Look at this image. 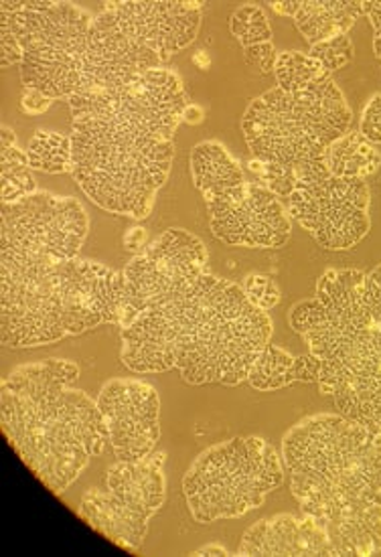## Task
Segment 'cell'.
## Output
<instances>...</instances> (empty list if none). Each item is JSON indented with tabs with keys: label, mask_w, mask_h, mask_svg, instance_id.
I'll return each instance as SVG.
<instances>
[{
	"label": "cell",
	"mask_w": 381,
	"mask_h": 557,
	"mask_svg": "<svg viewBox=\"0 0 381 557\" xmlns=\"http://www.w3.org/2000/svg\"><path fill=\"white\" fill-rule=\"evenodd\" d=\"M89 221L72 197L33 193L2 203L0 326L9 349L120 323L124 272L79 260Z\"/></svg>",
	"instance_id": "6da1fadb"
},
{
	"label": "cell",
	"mask_w": 381,
	"mask_h": 557,
	"mask_svg": "<svg viewBox=\"0 0 381 557\" xmlns=\"http://www.w3.org/2000/svg\"><path fill=\"white\" fill-rule=\"evenodd\" d=\"M72 175L98 207L147 220L171 171L187 103L181 77L152 70L124 86L75 94Z\"/></svg>",
	"instance_id": "7a4b0ae2"
},
{
	"label": "cell",
	"mask_w": 381,
	"mask_h": 557,
	"mask_svg": "<svg viewBox=\"0 0 381 557\" xmlns=\"http://www.w3.org/2000/svg\"><path fill=\"white\" fill-rule=\"evenodd\" d=\"M272 321L242 286L209 272L179 284L122 329V363L134 373L171 367L190 385L248 380Z\"/></svg>",
	"instance_id": "3957f363"
},
{
	"label": "cell",
	"mask_w": 381,
	"mask_h": 557,
	"mask_svg": "<svg viewBox=\"0 0 381 557\" xmlns=\"http://www.w3.org/2000/svg\"><path fill=\"white\" fill-rule=\"evenodd\" d=\"M300 511L327 533L333 556L381 552V444L341 413H317L282 441Z\"/></svg>",
	"instance_id": "277c9868"
},
{
	"label": "cell",
	"mask_w": 381,
	"mask_h": 557,
	"mask_svg": "<svg viewBox=\"0 0 381 557\" xmlns=\"http://www.w3.org/2000/svg\"><path fill=\"white\" fill-rule=\"evenodd\" d=\"M77 377L72 361L47 359L19 367L0 389L7 441L56 495L67 491L110 442L98 404L75 389Z\"/></svg>",
	"instance_id": "5b68a950"
},
{
	"label": "cell",
	"mask_w": 381,
	"mask_h": 557,
	"mask_svg": "<svg viewBox=\"0 0 381 557\" xmlns=\"http://www.w3.org/2000/svg\"><path fill=\"white\" fill-rule=\"evenodd\" d=\"M366 278L359 270H327L315 298L294 305L291 326L321 361V394L381 444V326Z\"/></svg>",
	"instance_id": "8992f818"
},
{
	"label": "cell",
	"mask_w": 381,
	"mask_h": 557,
	"mask_svg": "<svg viewBox=\"0 0 381 557\" xmlns=\"http://www.w3.org/2000/svg\"><path fill=\"white\" fill-rule=\"evenodd\" d=\"M353 112L333 79L300 91L274 88L249 103L242 128L258 183L288 199L298 183L331 173L327 152L349 133Z\"/></svg>",
	"instance_id": "52a82bcc"
},
{
	"label": "cell",
	"mask_w": 381,
	"mask_h": 557,
	"mask_svg": "<svg viewBox=\"0 0 381 557\" xmlns=\"http://www.w3.org/2000/svg\"><path fill=\"white\" fill-rule=\"evenodd\" d=\"M0 21H7L23 49V86L47 98H72L82 86L94 16L72 2L4 0Z\"/></svg>",
	"instance_id": "ba28073f"
},
{
	"label": "cell",
	"mask_w": 381,
	"mask_h": 557,
	"mask_svg": "<svg viewBox=\"0 0 381 557\" xmlns=\"http://www.w3.org/2000/svg\"><path fill=\"white\" fill-rule=\"evenodd\" d=\"M284 483L279 453L256 436L232 438L207 448L183 476L190 515L207 525L258 509Z\"/></svg>",
	"instance_id": "9c48e42d"
},
{
	"label": "cell",
	"mask_w": 381,
	"mask_h": 557,
	"mask_svg": "<svg viewBox=\"0 0 381 557\" xmlns=\"http://www.w3.org/2000/svg\"><path fill=\"white\" fill-rule=\"evenodd\" d=\"M371 195L366 181L327 175L298 183L284 201L286 211L298 221L324 250L355 248L371 227Z\"/></svg>",
	"instance_id": "30bf717a"
},
{
	"label": "cell",
	"mask_w": 381,
	"mask_h": 557,
	"mask_svg": "<svg viewBox=\"0 0 381 557\" xmlns=\"http://www.w3.org/2000/svg\"><path fill=\"white\" fill-rule=\"evenodd\" d=\"M206 272L204 242L185 230H167L124 268V302L118 324L126 329L164 294Z\"/></svg>",
	"instance_id": "8fae6325"
},
{
	"label": "cell",
	"mask_w": 381,
	"mask_h": 557,
	"mask_svg": "<svg viewBox=\"0 0 381 557\" xmlns=\"http://www.w3.org/2000/svg\"><path fill=\"white\" fill-rule=\"evenodd\" d=\"M213 235L228 246L282 248L293 221L279 195L262 183H244L235 189L207 199Z\"/></svg>",
	"instance_id": "7c38bea8"
},
{
	"label": "cell",
	"mask_w": 381,
	"mask_h": 557,
	"mask_svg": "<svg viewBox=\"0 0 381 557\" xmlns=\"http://www.w3.org/2000/svg\"><path fill=\"white\" fill-rule=\"evenodd\" d=\"M96 404L118 460L136 462L155 450L161 438V399L152 385L140 380H112L103 383Z\"/></svg>",
	"instance_id": "4fadbf2b"
},
{
	"label": "cell",
	"mask_w": 381,
	"mask_h": 557,
	"mask_svg": "<svg viewBox=\"0 0 381 557\" xmlns=\"http://www.w3.org/2000/svg\"><path fill=\"white\" fill-rule=\"evenodd\" d=\"M162 63L164 61L157 53L143 47L122 27L110 9H103L91 21L88 53L77 94L124 86L138 75L161 70Z\"/></svg>",
	"instance_id": "5bb4252c"
},
{
	"label": "cell",
	"mask_w": 381,
	"mask_h": 557,
	"mask_svg": "<svg viewBox=\"0 0 381 557\" xmlns=\"http://www.w3.org/2000/svg\"><path fill=\"white\" fill-rule=\"evenodd\" d=\"M122 27L162 61L193 44L204 18V2L122 0L106 2Z\"/></svg>",
	"instance_id": "9a60e30c"
},
{
	"label": "cell",
	"mask_w": 381,
	"mask_h": 557,
	"mask_svg": "<svg viewBox=\"0 0 381 557\" xmlns=\"http://www.w3.org/2000/svg\"><path fill=\"white\" fill-rule=\"evenodd\" d=\"M79 517L110 542L136 554L147 537V515L133 509L112 491H89L79 503Z\"/></svg>",
	"instance_id": "2e32d148"
},
{
	"label": "cell",
	"mask_w": 381,
	"mask_h": 557,
	"mask_svg": "<svg viewBox=\"0 0 381 557\" xmlns=\"http://www.w3.org/2000/svg\"><path fill=\"white\" fill-rule=\"evenodd\" d=\"M162 465L164 455L155 450L136 462L118 460L106 472V486L136 511L152 517L161 509L167 497Z\"/></svg>",
	"instance_id": "e0dca14e"
},
{
	"label": "cell",
	"mask_w": 381,
	"mask_h": 557,
	"mask_svg": "<svg viewBox=\"0 0 381 557\" xmlns=\"http://www.w3.org/2000/svg\"><path fill=\"white\" fill-rule=\"evenodd\" d=\"M366 15L361 0H298L294 25L310 47L347 35L355 21Z\"/></svg>",
	"instance_id": "ac0fdd59"
},
{
	"label": "cell",
	"mask_w": 381,
	"mask_h": 557,
	"mask_svg": "<svg viewBox=\"0 0 381 557\" xmlns=\"http://www.w3.org/2000/svg\"><path fill=\"white\" fill-rule=\"evenodd\" d=\"M239 556H312L300 519L293 515H276L262 519L246 531Z\"/></svg>",
	"instance_id": "d6986e66"
},
{
	"label": "cell",
	"mask_w": 381,
	"mask_h": 557,
	"mask_svg": "<svg viewBox=\"0 0 381 557\" xmlns=\"http://www.w3.org/2000/svg\"><path fill=\"white\" fill-rule=\"evenodd\" d=\"M193 183L204 197L211 199L246 183L244 171L220 143H201L190 152Z\"/></svg>",
	"instance_id": "ffe728a7"
},
{
	"label": "cell",
	"mask_w": 381,
	"mask_h": 557,
	"mask_svg": "<svg viewBox=\"0 0 381 557\" xmlns=\"http://www.w3.org/2000/svg\"><path fill=\"white\" fill-rule=\"evenodd\" d=\"M327 166L331 175L366 181L367 176L376 175L380 171V150L367 143L364 134L347 133L329 148Z\"/></svg>",
	"instance_id": "44dd1931"
},
{
	"label": "cell",
	"mask_w": 381,
	"mask_h": 557,
	"mask_svg": "<svg viewBox=\"0 0 381 557\" xmlns=\"http://www.w3.org/2000/svg\"><path fill=\"white\" fill-rule=\"evenodd\" d=\"M0 147V175H2V203H16L37 193L35 178L30 175L29 159L16 148L15 133L2 126Z\"/></svg>",
	"instance_id": "7402d4cb"
},
{
	"label": "cell",
	"mask_w": 381,
	"mask_h": 557,
	"mask_svg": "<svg viewBox=\"0 0 381 557\" xmlns=\"http://www.w3.org/2000/svg\"><path fill=\"white\" fill-rule=\"evenodd\" d=\"M274 75H276L279 88L284 91H300L331 79V74L324 70L323 63L303 51L280 53Z\"/></svg>",
	"instance_id": "603a6c76"
},
{
	"label": "cell",
	"mask_w": 381,
	"mask_h": 557,
	"mask_svg": "<svg viewBox=\"0 0 381 557\" xmlns=\"http://www.w3.org/2000/svg\"><path fill=\"white\" fill-rule=\"evenodd\" d=\"M27 159H29L30 169L44 171L49 175L72 173V166H74L72 136L37 131L30 138Z\"/></svg>",
	"instance_id": "cb8c5ba5"
},
{
	"label": "cell",
	"mask_w": 381,
	"mask_h": 557,
	"mask_svg": "<svg viewBox=\"0 0 381 557\" xmlns=\"http://www.w3.org/2000/svg\"><path fill=\"white\" fill-rule=\"evenodd\" d=\"M294 363L293 355L282 351L276 345H266L249 371L248 382L260 392H274L286 385V373Z\"/></svg>",
	"instance_id": "d4e9b609"
},
{
	"label": "cell",
	"mask_w": 381,
	"mask_h": 557,
	"mask_svg": "<svg viewBox=\"0 0 381 557\" xmlns=\"http://www.w3.org/2000/svg\"><path fill=\"white\" fill-rule=\"evenodd\" d=\"M230 29L235 39L246 47L251 45L270 44L272 29L268 25V16L256 4H244L235 11L230 21Z\"/></svg>",
	"instance_id": "484cf974"
},
{
	"label": "cell",
	"mask_w": 381,
	"mask_h": 557,
	"mask_svg": "<svg viewBox=\"0 0 381 557\" xmlns=\"http://www.w3.org/2000/svg\"><path fill=\"white\" fill-rule=\"evenodd\" d=\"M310 55L317 61H321L329 74H333L341 67H345L347 63H352L353 41L349 39V35H341L335 39H329V41L310 47Z\"/></svg>",
	"instance_id": "4316f807"
},
{
	"label": "cell",
	"mask_w": 381,
	"mask_h": 557,
	"mask_svg": "<svg viewBox=\"0 0 381 557\" xmlns=\"http://www.w3.org/2000/svg\"><path fill=\"white\" fill-rule=\"evenodd\" d=\"M244 293L249 298V302L260 310H270L276 307L280 300V290L276 284L268 276H260V274H251L246 278L244 284Z\"/></svg>",
	"instance_id": "83f0119b"
},
{
	"label": "cell",
	"mask_w": 381,
	"mask_h": 557,
	"mask_svg": "<svg viewBox=\"0 0 381 557\" xmlns=\"http://www.w3.org/2000/svg\"><path fill=\"white\" fill-rule=\"evenodd\" d=\"M319 375H321V361L312 352L300 355V357H294V363L286 373V385L294 382H319Z\"/></svg>",
	"instance_id": "f1b7e54d"
},
{
	"label": "cell",
	"mask_w": 381,
	"mask_h": 557,
	"mask_svg": "<svg viewBox=\"0 0 381 557\" xmlns=\"http://www.w3.org/2000/svg\"><path fill=\"white\" fill-rule=\"evenodd\" d=\"M367 143L381 145V94L373 96L371 102L367 103L361 116V131Z\"/></svg>",
	"instance_id": "f546056e"
},
{
	"label": "cell",
	"mask_w": 381,
	"mask_h": 557,
	"mask_svg": "<svg viewBox=\"0 0 381 557\" xmlns=\"http://www.w3.org/2000/svg\"><path fill=\"white\" fill-rule=\"evenodd\" d=\"M244 58H246V63L251 65V67L260 70L262 74H270V72H274V67H276V59H279V55H276L274 45L260 44L246 47V49H244Z\"/></svg>",
	"instance_id": "4dcf8cb0"
},
{
	"label": "cell",
	"mask_w": 381,
	"mask_h": 557,
	"mask_svg": "<svg viewBox=\"0 0 381 557\" xmlns=\"http://www.w3.org/2000/svg\"><path fill=\"white\" fill-rule=\"evenodd\" d=\"M0 51H2V65L23 63V49L7 21H0Z\"/></svg>",
	"instance_id": "1f68e13d"
},
{
	"label": "cell",
	"mask_w": 381,
	"mask_h": 557,
	"mask_svg": "<svg viewBox=\"0 0 381 557\" xmlns=\"http://www.w3.org/2000/svg\"><path fill=\"white\" fill-rule=\"evenodd\" d=\"M367 305L373 312V319L381 326V265H378L366 278Z\"/></svg>",
	"instance_id": "d6a6232c"
},
{
	"label": "cell",
	"mask_w": 381,
	"mask_h": 557,
	"mask_svg": "<svg viewBox=\"0 0 381 557\" xmlns=\"http://www.w3.org/2000/svg\"><path fill=\"white\" fill-rule=\"evenodd\" d=\"M51 98H47L39 89L25 88L21 98V108L27 116H39L51 106Z\"/></svg>",
	"instance_id": "836d02e7"
},
{
	"label": "cell",
	"mask_w": 381,
	"mask_h": 557,
	"mask_svg": "<svg viewBox=\"0 0 381 557\" xmlns=\"http://www.w3.org/2000/svg\"><path fill=\"white\" fill-rule=\"evenodd\" d=\"M364 7H366V15L371 18V25L376 30L373 49H376V55L381 59V0H369V2H364Z\"/></svg>",
	"instance_id": "e575fe53"
},
{
	"label": "cell",
	"mask_w": 381,
	"mask_h": 557,
	"mask_svg": "<svg viewBox=\"0 0 381 557\" xmlns=\"http://www.w3.org/2000/svg\"><path fill=\"white\" fill-rule=\"evenodd\" d=\"M145 246H147V230L134 227L128 234L124 235V248L126 250L140 253V251L145 250Z\"/></svg>",
	"instance_id": "d590c367"
},
{
	"label": "cell",
	"mask_w": 381,
	"mask_h": 557,
	"mask_svg": "<svg viewBox=\"0 0 381 557\" xmlns=\"http://www.w3.org/2000/svg\"><path fill=\"white\" fill-rule=\"evenodd\" d=\"M183 120H185L187 124H199V122L204 120V110H201V108H197V106H193V103H189V106L185 108Z\"/></svg>",
	"instance_id": "8d00e7d4"
},
{
	"label": "cell",
	"mask_w": 381,
	"mask_h": 557,
	"mask_svg": "<svg viewBox=\"0 0 381 557\" xmlns=\"http://www.w3.org/2000/svg\"><path fill=\"white\" fill-rule=\"evenodd\" d=\"M193 556H230V554H228V549L221 547V545H206V547L197 549Z\"/></svg>",
	"instance_id": "74e56055"
}]
</instances>
